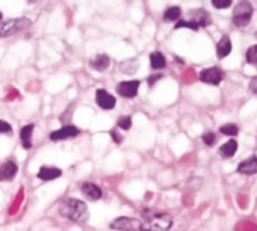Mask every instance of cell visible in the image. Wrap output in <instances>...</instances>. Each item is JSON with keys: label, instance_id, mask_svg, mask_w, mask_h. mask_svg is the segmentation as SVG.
Here are the masks:
<instances>
[{"label": "cell", "instance_id": "obj_25", "mask_svg": "<svg viewBox=\"0 0 257 231\" xmlns=\"http://www.w3.org/2000/svg\"><path fill=\"white\" fill-rule=\"evenodd\" d=\"M203 142L207 145V147H212L215 142H216V136L213 135V132H206L203 135Z\"/></svg>", "mask_w": 257, "mask_h": 231}, {"label": "cell", "instance_id": "obj_22", "mask_svg": "<svg viewBox=\"0 0 257 231\" xmlns=\"http://www.w3.org/2000/svg\"><path fill=\"white\" fill-rule=\"evenodd\" d=\"M116 127L121 130H128L132 127V118L128 115H124V117H119L116 121Z\"/></svg>", "mask_w": 257, "mask_h": 231}, {"label": "cell", "instance_id": "obj_3", "mask_svg": "<svg viewBox=\"0 0 257 231\" xmlns=\"http://www.w3.org/2000/svg\"><path fill=\"white\" fill-rule=\"evenodd\" d=\"M252 17V5L249 2H239L233 11V23L237 28H245Z\"/></svg>", "mask_w": 257, "mask_h": 231}, {"label": "cell", "instance_id": "obj_16", "mask_svg": "<svg viewBox=\"0 0 257 231\" xmlns=\"http://www.w3.org/2000/svg\"><path fill=\"white\" fill-rule=\"evenodd\" d=\"M34 124H28L25 127H22L20 130V138H22V144L25 150H31L32 148V135H34Z\"/></svg>", "mask_w": 257, "mask_h": 231}, {"label": "cell", "instance_id": "obj_15", "mask_svg": "<svg viewBox=\"0 0 257 231\" xmlns=\"http://www.w3.org/2000/svg\"><path fill=\"white\" fill-rule=\"evenodd\" d=\"M191 22H194L198 28H206V26L210 25V16L207 14L206 10H195L192 13V20Z\"/></svg>", "mask_w": 257, "mask_h": 231}, {"label": "cell", "instance_id": "obj_21", "mask_svg": "<svg viewBox=\"0 0 257 231\" xmlns=\"http://www.w3.org/2000/svg\"><path fill=\"white\" fill-rule=\"evenodd\" d=\"M245 59L249 65L255 67L257 68V46H251L246 53H245Z\"/></svg>", "mask_w": 257, "mask_h": 231}, {"label": "cell", "instance_id": "obj_2", "mask_svg": "<svg viewBox=\"0 0 257 231\" xmlns=\"http://www.w3.org/2000/svg\"><path fill=\"white\" fill-rule=\"evenodd\" d=\"M173 226V216L164 211H144L141 220V231H170Z\"/></svg>", "mask_w": 257, "mask_h": 231}, {"label": "cell", "instance_id": "obj_10", "mask_svg": "<svg viewBox=\"0 0 257 231\" xmlns=\"http://www.w3.org/2000/svg\"><path fill=\"white\" fill-rule=\"evenodd\" d=\"M80 132L76 126H65L59 130H55L50 133V139L52 141H64V139H70V138H74L77 136Z\"/></svg>", "mask_w": 257, "mask_h": 231}, {"label": "cell", "instance_id": "obj_31", "mask_svg": "<svg viewBox=\"0 0 257 231\" xmlns=\"http://www.w3.org/2000/svg\"><path fill=\"white\" fill-rule=\"evenodd\" d=\"M0 20H2V13H0Z\"/></svg>", "mask_w": 257, "mask_h": 231}, {"label": "cell", "instance_id": "obj_27", "mask_svg": "<svg viewBox=\"0 0 257 231\" xmlns=\"http://www.w3.org/2000/svg\"><path fill=\"white\" fill-rule=\"evenodd\" d=\"M13 132V127L11 124H8L7 121L4 120H0V133H4V135H10Z\"/></svg>", "mask_w": 257, "mask_h": 231}, {"label": "cell", "instance_id": "obj_17", "mask_svg": "<svg viewBox=\"0 0 257 231\" xmlns=\"http://www.w3.org/2000/svg\"><path fill=\"white\" fill-rule=\"evenodd\" d=\"M230 52H231V41H230V38L227 35H224L216 44V55H218L219 59H222V58L228 56Z\"/></svg>", "mask_w": 257, "mask_h": 231}, {"label": "cell", "instance_id": "obj_6", "mask_svg": "<svg viewBox=\"0 0 257 231\" xmlns=\"http://www.w3.org/2000/svg\"><path fill=\"white\" fill-rule=\"evenodd\" d=\"M224 79V71L218 67H210V68H204L201 73H200V80L203 83H207V85H213V86H218Z\"/></svg>", "mask_w": 257, "mask_h": 231}, {"label": "cell", "instance_id": "obj_11", "mask_svg": "<svg viewBox=\"0 0 257 231\" xmlns=\"http://www.w3.org/2000/svg\"><path fill=\"white\" fill-rule=\"evenodd\" d=\"M80 192L83 193V196H86V199H91V201H97V199H100L103 196L101 189L97 184L91 183V181L82 183L80 184Z\"/></svg>", "mask_w": 257, "mask_h": 231}, {"label": "cell", "instance_id": "obj_9", "mask_svg": "<svg viewBox=\"0 0 257 231\" xmlns=\"http://www.w3.org/2000/svg\"><path fill=\"white\" fill-rule=\"evenodd\" d=\"M19 174V165L13 160H8L0 165V181H11Z\"/></svg>", "mask_w": 257, "mask_h": 231}, {"label": "cell", "instance_id": "obj_19", "mask_svg": "<svg viewBox=\"0 0 257 231\" xmlns=\"http://www.w3.org/2000/svg\"><path fill=\"white\" fill-rule=\"evenodd\" d=\"M150 65L153 70H164L167 67V59L161 52H153L150 55Z\"/></svg>", "mask_w": 257, "mask_h": 231}, {"label": "cell", "instance_id": "obj_13", "mask_svg": "<svg viewBox=\"0 0 257 231\" xmlns=\"http://www.w3.org/2000/svg\"><path fill=\"white\" fill-rule=\"evenodd\" d=\"M237 172L243 174V175L257 174V156H251V157L245 159L243 162H240L237 166Z\"/></svg>", "mask_w": 257, "mask_h": 231}, {"label": "cell", "instance_id": "obj_12", "mask_svg": "<svg viewBox=\"0 0 257 231\" xmlns=\"http://www.w3.org/2000/svg\"><path fill=\"white\" fill-rule=\"evenodd\" d=\"M62 175V171L56 166H41L37 177L41 181H53L56 178H59Z\"/></svg>", "mask_w": 257, "mask_h": 231}, {"label": "cell", "instance_id": "obj_18", "mask_svg": "<svg viewBox=\"0 0 257 231\" xmlns=\"http://www.w3.org/2000/svg\"><path fill=\"white\" fill-rule=\"evenodd\" d=\"M236 150H237V142H236L234 139H230L228 142H225V144L219 148V156H221L222 159H231V157L234 156Z\"/></svg>", "mask_w": 257, "mask_h": 231}, {"label": "cell", "instance_id": "obj_28", "mask_svg": "<svg viewBox=\"0 0 257 231\" xmlns=\"http://www.w3.org/2000/svg\"><path fill=\"white\" fill-rule=\"evenodd\" d=\"M248 91H249L251 94L257 95V76L252 77V79L249 80V83H248Z\"/></svg>", "mask_w": 257, "mask_h": 231}, {"label": "cell", "instance_id": "obj_4", "mask_svg": "<svg viewBox=\"0 0 257 231\" xmlns=\"http://www.w3.org/2000/svg\"><path fill=\"white\" fill-rule=\"evenodd\" d=\"M29 26L28 19H11L0 23V38H8Z\"/></svg>", "mask_w": 257, "mask_h": 231}, {"label": "cell", "instance_id": "obj_24", "mask_svg": "<svg viewBox=\"0 0 257 231\" xmlns=\"http://www.w3.org/2000/svg\"><path fill=\"white\" fill-rule=\"evenodd\" d=\"M174 28H176V29H183V28H185V29H191V31H198V29H200V28H198L194 22H191V20H189V22H186V20H179V22L176 23Z\"/></svg>", "mask_w": 257, "mask_h": 231}, {"label": "cell", "instance_id": "obj_29", "mask_svg": "<svg viewBox=\"0 0 257 231\" xmlns=\"http://www.w3.org/2000/svg\"><path fill=\"white\" fill-rule=\"evenodd\" d=\"M110 138L113 139V142H115V144H121V142H122V136H121V135H118V132H116V130H110Z\"/></svg>", "mask_w": 257, "mask_h": 231}, {"label": "cell", "instance_id": "obj_5", "mask_svg": "<svg viewBox=\"0 0 257 231\" xmlns=\"http://www.w3.org/2000/svg\"><path fill=\"white\" fill-rule=\"evenodd\" d=\"M109 228L115 231H141V220L137 217L119 216L109 223Z\"/></svg>", "mask_w": 257, "mask_h": 231}, {"label": "cell", "instance_id": "obj_30", "mask_svg": "<svg viewBox=\"0 0 257 231\" xmlns=\"http://www.w3.org/2000/svg\"><path fill=\"white\" fill-rule=\"evenodd\" d=\"M161 79H162V74H159V73H158V74H153V76L149 77V85L153 86V85H155L158 80H161Z\"/></svg>", "mask_w": 257, "mask_h": 231}, {"label": "cell", "instance_id": "obj_14", "mask_svg": "<svg viewBox=\"0 0 257 231\" xmlns=\"http://www.w3.org/2000/svg\"><path fill=\"white\" fill-rule=\"evenodd\" d=\"M110 65V59L107 55H97L89 61V67L95 71H106Z\"/></svg>", "mask_w": 257, "mask_h": 231}, {"label": "cell", "instance_id": "obj_8", "mask_svg": "<svg viewBox=\"0 0 257 231\" xmlns=\"http://www.w3.org/2000/svg\"><path fill=\"white\" fill-rule=\"evenodd\" d=\"M95 103L103 110H112L115 107V104H116V100L106 89H97L95 91Z\"/></svg>", "mask_w": 257, "mask_h": 231}, {"label": "cell", "instance_id": "obj_1", "mask_svg": "<svg viewBox=\"0 0 257 231\" xmlns=\"http://www.w3.org/2000/svg\"><path fill=\"white\" fill-rule=\"evenodd\" d=\"M59 214L76 223H85L89 219V210L86 204L76 198H68L59 205Z\"/></svg>", "mask_w": 257, "mask_h": 231}, {"label": "cell", "instance_id": "obj_26", "mask_svg": "<svg viewBox=\"0 0 257 231\" xmlns=\"http://www.w3.org/2000/svg\"><path fill=\"white\" fill-rule=\"evenodd\" d=\"M212 5H213V8L225 10V8H228V7L231 5V2H230V0H213Z\"/></svg>", "mask_w": 257, "mask_h": 231}, {"label": "cell", "instance_id": "obj_23", "mask_svg": "<svg viewBox=\"0 0 257 231\" xmlns=\"http://www.w3.org/2000/svg\"><path fill=\"white\" fill-rule=\"evenodd\" d=\"M219 132L227 136H236L239 133V127L236 124H225V126H221Z\"/></svg>", "mask_w": 257, "mask_h": 231}, {"label": "cell", "instance_id": "obj_7", "mask_svg": "<svg viewBox=\"0 0 257 231\" xmlns=\"http://www.w3.org/2000/svg\"><path fill=\"white\" fill-rule=\"evenodd\" d=\"M141 82L140 80H127V82H119L116 86V92L118 95H121L122 98H135L138 95V89H140Z\"/></svg>", "mask_w": 257, "mask_h": 231}, {"label": "cell", "instance_id": "obj_32", "mask_svg": "<svg viewBox=\"0 0 257 231\" xmlns=\"http://www.w3.org/2000/svg\"><path fill=\"white\" fill-rule=\"evenodd\" d=\"M255 37H257V32H255Z\"/></svg>", "mask_w": 257, "mask_h": 231}, {"label": "cell", "instance_id": "obj_20", "mask_svg": "<svg viewBox=\"0 0 257 231\" xmlns=\"http://www.w3.org/2000/svg\"><path fill=\"white\" fill-rule=\"evenodd\" d=\"M182 16V10L179 7H173V8H168L164 14V20L165 22H179Z\"/></svg>", "mask_w": 257, "mask_h": 231}]
</instances>
